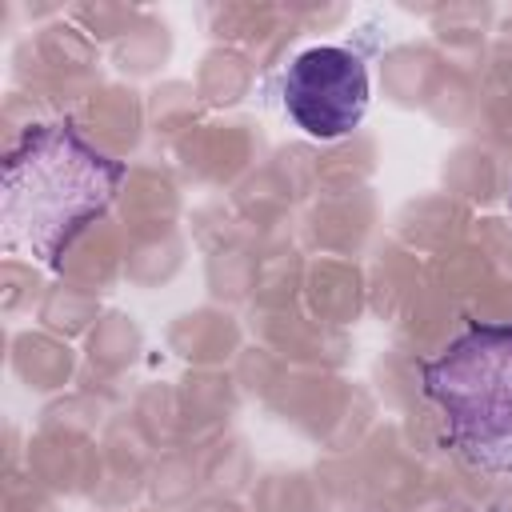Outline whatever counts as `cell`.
Listing matches in <instances>:
<instances>
[{
	"mask_svg": "<svg viewBox=\"0 0 512 512\" xmlns=\"http://www.w3.org/2000/svg\"><path fill=\"white\" fill-rule=\"evenodd\" d=\"M124 184V164L100 152L72 120H48L20 136L0 176V244L56 264L76 232L96 220Z\"/></svg>",
	"mask_w": 512,
	"mask_h": 512,
	"instance_id": "6da1fadb",
	"label": "cell"
},
{
	"mask_svg": "<svg viewBox=\"0 0 512 512\" xmlns=\"http://www.w3.org/2000/svg\"><path fill=\"white\" fill-rule=\"evenodd\" d=\"M424 396L468 468L512 476V324H472L448 340L424 364Z\"/></svg>",
	"mask_w": 512,
	"mask_h": 512,
	"instance_id": "7a4b0ae2",
	"label": "cell"
},
{
	"mask_svg": "<svg viewBox=\"0 0 512 512\" xmlns=\"http://www.w3.org/2000/svg\"><path fill=\"white\" fill-rule=\"evenodd\" d=\"M280 100L304 136L340 140L368 112V68L352 48H308L284 68Z\"/></svg>",
	"mask_w": 512,
	"mask_h": 512,
	"instance_id": "3957f363",
	"label": "cell"
},
{
	"mask_svg": "<svg viewBox=\"0 0 512 512\" xmlns=\"http://www.w3.org/2000/svg\"><path fill=\"white\" fill-rule=\"evenodd\" d=\"M508 212H512V192H508Z\"/></svg>",
	"mask_w": 512,
	"mask_h": 512,
	"instance_id": "277c9868",
	"label": "cell"
}]
</instances>
